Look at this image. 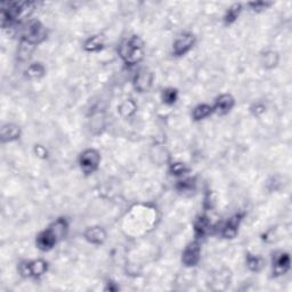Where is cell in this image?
I'll return each mask as SVG.
<instances>
[{"mask_svg":"<svg viewBox=\"0 0 292 292\" xmlns=\"http://www.w3.org/2000/svg\"><path fill=\"white\" fill-rule=\"evenodd\" d=\"M69 225L67 219L60 218L56 222L52 223L47 229L39 233L37 236V243L38 249L41 251H49L56 245V243L61 239H63L67 235Z\"/></svg>","mask_w":292,"mask_h":292,"instance_id":"1","label":"cell"},{"mask_svg":"<svg viewBox=\"0 0 292 292\" xmlns=\"http://www.w3.org/2000/svg\"><path fill=\"white\" fill-rule=\"evenodd\" d=\"M119 54L128 65L137 64L144 56V42L138 35H133L121 44Z\"/></svg>","mask_w":292,"mask_h":292,"instance_id":"2","label":"cell"},{"mask_svg":"<svg viewBox=\"0 0 292 292\" xmlns=\"http://www.w3.org/2000/svg\"><path fill=\"white\" fill-rule=\"evenodd\" d=\"M47 38V31L39 21H31L23 31V40L30 46L41 44Z\"/></svg>","mask_w":292,"mask_h":292,"instance_id":"3","label":"cell"},{"mask_svg":"<svg viewBox=\"0 0 292 292\" xmlns=\"http://www.w3.org/2000/svg\"><path fill=\"white\" fill-rule=\"evenodd\" d=\"M101 162V155L96 150H86L79 157V165L86 175L96 172Z\"/></svg>","mask_w":292,"mask_h":292,"instance_id":"4","label":"cell"},{"mask_svg":"<svg viewBox=\"0 0 292 292\" xmlns=\"http://www.w3.org/2000/svg\"><path fill=\"white\" fill-rule=\"evenodd\" d=\"M48 264L45 260H34V261H23L19 265L18 271L22 276L24 277H39L47 272Z\"/></svg>","mask_w":292,"mask_h":292,"instance_id":"5","label":"cell"},{"mask_svg":"<svg viewBox=\"0 0 292 292\" xmlns=\"http://www.w3.org/2000/svg\"><path fill=\"white\" fill-rule=\"evenodd\" d=\"M194 44H195L194 34H189V32L180 34L172 45L173 55H175V56H183V55H185L186 52L191 51Z\"/></svg>","mask_w":292,"mask_h":292,"instance_id":"6","label":"cell"},{"mask_svg":"<svg viewBox=\"0 0 292 292\" xmlns=\"http://www.w3.org/2000/svg\"><path fill=\"white\" fill-rule=\"evenodd\" d=\"M200 257H201V248H200L199 243L198 242H191L188 244V247L184 249L182 261L185 266L193 267L198 265Z\"/></svg>","mask_w":292,"mask_h":292,"instance_id":"7","label":"cell"},{"mask_svg":"<svg viewBox=\"0 0 292 292\" xmlns=\"http://www.w3.org/2000/svg\"><path fill=\"white\" fill-rule=\"evenodd\" d=\"M153 84V73L147 69H142L134 79V86L139 93H146L150 90Z\"/></svg>","mask_w":292,"mask_h":292,"instance_id":"8","label":"cell"},{"mask_svg":"<svg viewBox=\"0 0 292 292\" xmlns=\"http://www.w3.org/2000/svg\"><path fill=\"white\" fill-rule=\"evenodd\" d=\"M290 268V257L287 252H276L273 257V273L275 275H283Z\"/></svg>","mask_w":292,"mask_h":292,"instance_id":"9","label":"cell"},{"mask_svg":"<svg viewBox=\"0 0 292 292\" xmlns=\"http://www.w3.org/2000/svg\"><path fill=\"white\" fill-rule=\"evenodd\" d=\"M243 218V215H235L228 219L225 223V225L222 228V236L225 239H234L239 232L240 223Z\"/></svg>","mask_w":292,"mask_h":292,"instance_id":"10","label":"cell"},{"mask_svg":"<svg viewBox=\"0 0 292 292\" xmlns=\"http://www.w3.org/2000/svg\"><path fill=\"white\" fill-rule=\"evenodd\" d=\"M234 103V98H233L231 95L223 94L216 100L215 106L212 107V109H214L215 112L219 114V116H224V114H227L229 111L233 109Z\"/></svg>","mask_w":292,"mask_h":292,"instance_id":"11","label":"cell"},{"mask_svg":"<svg viewBox=\"0 0 292 292\" xmlns=\"http://www.w3.org/2000/svg\"><path fill=\"white\" fill-rule=\"evenodd\" d=\"M85 238L88 242L93 244H102L106 239V233L102 227L95 226V227L87 228V231L85 232Z\"/></svg>","mask_w":292,"mask_h":292,"instance_id":"12","label":"cell"},{"mask_svg":"<svg viewBox=\"0 0 292 292\" xmlns=\"http://www.w3.org/2000/svg\"><path fill=\"white\" fill-rule=\"evenodd\" d=\"M211 227V223L206 216H200L194 223V234L198 239H201L206 236L210 231Z\"/></svg>","mask_w":292,"mask_h":292,"instance_id":"13","label":"cell"},{"mask_svg":"<svg viewBox=\"0 0 292 292\" xmlns=\"http://www.w3.org/2000/svg\"><path fill=\"white\" fill-rule=\"evenodd\" d=\"M1 136L4 142H12L19 137V128L14 124H6L2 127Z\"/></svg>","mask_w":292,"mask_h":292,"instance_id":"14","label":"cell"},{"mask_svg":"<svg viewBox=\"0 0 292 292\" xmlns=\"http://www.w3.org/2000/svg\"><path fill=\"white\" fill-rule=\"evenodd\" d=\"M212 112H214V109H212V106H210V105L208 104L198 105V106L193 110V119L196 121L203 120L206 119V118H208Z\"/></svg>","mask_w":292,"mask_h":292,"instance_id":"15","label":"cell"},{"mask_svg":"<svg viewBox=\"0 0 292 292\" xmlns=\"http://www.w3.org/2000/svg\"><path fill=\"white\" fill-rule=\"evenodd\" d=\"M242 11V6L240 4H234L228 8V11L225 14V23L226 24H232L236 21V18L239 17L240 13Z\"/></svg>","mask_w":292,"mask_h":292,"instance_id":"16","label":"cell"},{"mask_svg":"<svg viewBox=\"0 0 292 292\" xmlns=\"http://www.w3.org/2000/svg\"><path fill=\"white\" fill-rule=\"evenodd\" d=\"M102 47H103V41L98 35H94V37L89 38L85 44V49L88 52H98L101 51Z\"/></svg>","mask_w":292,"mask_h":292,"instance_id":"17","label":"cell"},{"mask_svg":"<svg viewBox=\"0 0 292 292\" xmlns=\"http://www.w3.org/2000/svg\"><path fill=\"white\" fill-rule=\"evenodd\" d=\"M26 74H28V77H30L31 79L41 78L42 75L45 74L44 65H41L40 63H34L30 65L28 70H26Z\"/></svg>","mask_w":292,"mask_h":292,"instance_id":"18","label":"cell"},{"mask_svg":"<svg viewBox=\"0 0 292 292\" xmlns=\"http://www.w3.org/2000/svg\"><path fill=\"white\" fill-rule=\"evenodd\" d=\"M177 97H178V91L173 89V88H168V89H165L162 91V101L165 102L166 104H175Z\"/></svg>","mask_w":292,"mask_h":292,"instance_id":"19","label":"cell"},{"mask_svg":"<svg viewBox=\"0 0 292 292\" xmlns=\"http://www.w3.org/2000/svg\"><path fill=\"white\" fill-rule=\"evenodd\" d=\"M247 265L251 271L258 272V271H260L262 267V259L260 257H258V256L248 255Z\"/></svg>","mask_w":292,"mask_h":292,"instance_id":"20","label":"cell"},{"mask_svg":"<svg viewBox=\"0 0 292 292\" xmlns=\"http://www.w3.org/2000/svg\"><path fill=\"white\" fill-rule=\"evenodd\" d=\"M135 109H136L135 104L131 102V100H128L126 102H123V103L120 105L119 111L121 112V114H122V116L127 117V116H130L131 113H134Z\"/></svg>","mask_w":292,"mask_h":292,"instance_id":"21","label":"cell"},{"mask_svg":"<svg viewBox=\"0 0 292 292\" xmlns=\"http://www.w3.org/2000/svg\"><path fill=\"white\" fill-rule=\"evenodd\" d=\"M194 189V182L192 179H185L178 183L177 185V189L179 192H192V189Z\"/></svg>","mask_w":292,"mask_h":292,"instance_id":"22","label":"cell"},{"mask_svg":"<svg viewBox=\"0 0 292 292\" xmlns=\"http://www.w3.org/2000/svg\"><path fill=\"white\" fill-rule=\"evenodd\" d=\"M264 63L268 68H273L277 63V54L274 52H267L264 56Z\"/></svg>","mask_w":292,"mask_h":292,"instance_id":"23","label":"cell"},{"mask_svg":"<svg viewBox=\"0 0 292 292\" xmlns=\"http://www.w3.org/2000/svg\"><path fill=\"white\" fill-rule=\"evenodd\" d=\"M170 170H172V172L173 173V175L178 176V175H183V173L186 172V168L183 163H173V165H172V168H170Z\"/></svg>","mask_w":292,"mask_h":292,"instance_id":"24","label":"cell"},{"mask_svg":"<svg viewBox=\"0 0 292 292\" xmlns=\"http://www.w3.org/2000/svg\"><path fill=\"white\" fill-rule=\"evenodd\" d=\"M250 6L254 7L255 11H261V9H265L268 6H271V4H267V2H252Z\"/></svg>","mask_w":292,"mask_h":292,"instance_id":"25","label":"cell"}]
</instances>
